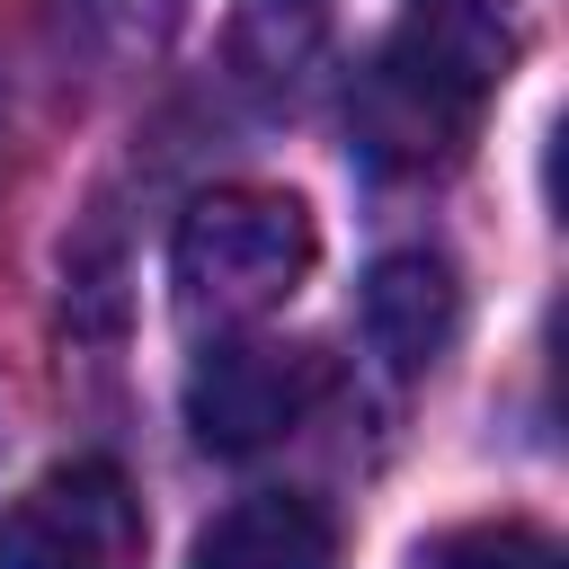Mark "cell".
<instances>
[{
  "label": "cell",
  "instance_id": "1",
  "mask_svg": "<svg viewBox=\"0 0 569 569\" xmlns=\"http://www.w3.org/2000/svg\"><path fill=\"white\" fill-rule=\"evenodd\" d=\"M516 62V0H409L365 89V142L391 169L453 160Z\"/></svg>",
  "mask_w": 569,
  "mask_h": 569
},
{
  "label": "cell",
  "instance_id": "2",
  "mask_svg": "<svg viewBox=\"0 0 569 569\" xmlns=\"http://www.w3.org/2000/svg\"><path fill=\"white\" fill-rule=\"evenodd\" d=\"M311 258H320L311 213L284 187H213L187 204V222L169 240L187 320H258L311 276Z\"/></svg>",
  "mask_w": 569,
  "mask_h": 569
},
{
  "label": "cell",
  "instance_id": "3",
  "mask_svg": "<svg viewBox=\"0 0 569 569\" xmlns=\"http://www.w3.org/2000/svg\"><path fill=\"white\" fill-rule=\"evenodd\" d=\"M329 391V356L302 338H213L187 365V427L204 453H258L293 436Z\"/></svg>",
  "mask_w": 569,
  "mask_h": 569
},
{
  "label": "cell",
  "instance_id": "4",
  "mask_svg": "<svg viewBox=\"0 0 569 569\" xmlns=\"http://www.w3.org/2000/svg\"><path fill=\"white\" fill-rule=\"evenodd\" d=\"M142 498L116 462H62L0 516V569H142Z\"/></svg>",
  "mask_w": 569,
  "mask_h": 569
},
{
  "label": "cell",
  "instance_id": "5",
  "mask_svg": "<svg viewBox=\"0 0 569 569\" xmlns=\"http://www.w3.org/2000/svg\"><path fill=\"white\" fill-rule=\"evenodd\" d=\"M187 569H338V525L302 489H258L196 533Z\"/></svg>",
  "mask_w": 569,
  "mask_h": 569
},
{
  "label": "cell",
  "instance_id": "6",
  "mask_svg": "<svg viewBox=\"0 0 569 569\" xmlns=\"http://www.w3.org/2000/svg\"><path fill=\"white\" fill-rule=\"evenodd\" d=\"M462 329V284L445 258L427 249H391L373 276H365V338L400 365V373H427Z\"/></svg>",
  "mask_w": 569,
  "mask_h": 569
},
{
  "label": "cell",
  "instance_id": "7",
  "mask_svg": "<svg viewBox=\"0 0 569 569\" xmlns=\"http://www.w3.org/2000/svg\"><path fill=\"white\" fill-rule=\"evenodd\" d=\"M409 569H560V551L533 525H453L436 533Z\"/></svg>",
  "mask_w": 569,
  "mask_h": 569
}]
</instances>
